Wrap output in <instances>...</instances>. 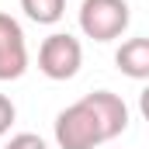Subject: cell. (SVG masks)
Listing matches in <instances>:
<instances>
[{
	"mask_svg": "<svg viewBox=\"0 0 149 149\" xmlns=\"http://www.w3.org/2000/svg\"><path fill=\"white\" fill-rule=\"evenodd\" d=\"M132 14L125 0H83L80 3V31L94 42H114L125 35Z\"/></svg>",
	"mask_w": 149,
	"mask_h": 149,
	"instance_id": "2",
	"label": "cell"
},
{
	"mask_svg": "<svg viewBox=\"0 0 149 149\" xmlns=\"http://www.w3.org/2000/svg\"><path fill=\"white\" fill-rule=\"evenodd\" d=\"M83 66V45L70 31H56L38 49V70L49 80H73Z\"/></svg>",
	"mask_w": 149,
	"mask_h": 149,
	"instance_id": "3",
	"label": "cell"
},
{
	"mask_svg": "<svg viewBox=\"0 0 149 149\" xmlns=\"http://www.w3.org/2000/svg\"><path fill=\"white\" fill-rule=\"evenodd\" d=\"M139 111H142V118L149 121V87L142 90V94H139Z\"/></svg>",
	"mask_w": 149,
	"mask_h": 149,
	"instance_id": "9",
	"label": "cell"
},
{
	"mask_svg": "<svg viewBox=\"0 0 149 149\" xmlns=\"http://www.w3.org/2000/svg\"><path fill=\"white\" fill-rule=\"evenodd\" d=\"M3 149H49V146H45V139L35 135V132H17V135H10V142Z\"/></svg>",
	"mask_w": 149,
	"mask_h": 149,
	"instance_id": "7",
	"label": "cell"
},
{
	"mask_svg": "<svg viewBox=\"0 0 149 149\" xmlns=\"http://www.w3.org/2000/svg\"><path fill=\"white\" fill-rule=\"evenodd\" d=\"M28 70V45L21 24L0 10V80H17Z\"/></svg>",
	"mask_w": 149,
	"mask_h": 149,
	"instance_id": "4",
	"label": "cell"
},
{
	"mask_svg": "<svg viewBox=\"0 0 149 149\" xmlns=\"http://www.w3.org/2000/svg\"><path fill=\"white\" fill-rule=\"evenodd\" d=\"M128 128V108L111 90H94L56 114L59 149H97Z\"/></svg>",
	"mask_w": 149,
	"mask_h": 149,
	"instance_id": "1",
	"label": "cell"
},
{
	"mask_svg": "<svg viewBox=\"0 0 149 149\" xmlns=\"http://www.w3.org/2000/svg\"><path fill=\"white\" fill-rule=\"evenodd\" d=\"M14 118H17V108H14V101H10L7 94H0V139H3L7 132H10Z\"/></svg>",
	"mask_w": 149,
	"mask_h": 149,
	"instance_id": "8",
	"label": "cell"
},
{
	"mask_svg": "<svg viewBox=\"0 0 149 149\" xmlns=\"http://www.w3.org/2000/svg\"><path fill=\"white\" fill-rule=\"evenodd\" d=\"M21 10L35 24H56L66 14V0H21Z\"/></svg>",
	"mask_w": 149,
	"mask_h": 149,
	"instance_id": "6",
	"label": "cell"
},
{
	"mask_svg": "<svg viewBox=\"0 0 149 149\" xmlns=\"http://www.w3.org/2000/svg\"><path fill=\"white\" fill-rule=\"evenodd\" d=\"M114 66L132 80H149V38H128L114 52Z\"/></svg>",
	"mask_w": 149,
	"mask_h": 149,
	"instance_id": "5",
	"label": "cell"
}]
</instances>
